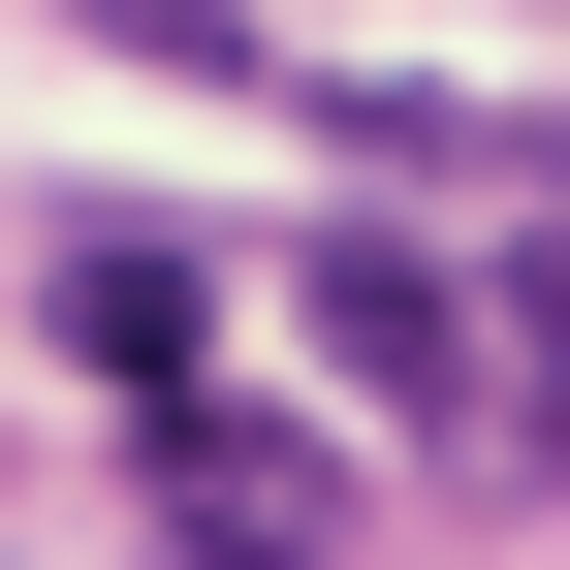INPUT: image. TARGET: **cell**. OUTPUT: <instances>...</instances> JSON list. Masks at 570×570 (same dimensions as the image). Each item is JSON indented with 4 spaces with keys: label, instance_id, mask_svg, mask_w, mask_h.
I'll return each instance as SVG.
<instances>
[{
    "label": "cell",
    "instance_id": "cell-4",
    "mask_svg": "<svg viewBox=\"0 0 570 570\" xmlns=\"http://www.w3.org/2000/svg\"><path fill=\"white\" fill-rule=\"evenodd\" d=\"M508 190H539V254H570V127H508Z\"/></svg>",
    "mask_w": 570,
    "mask_h": 570
},
{
    "label": "cell",
    "instance_id": "cell-1",
    "mask_svg": "<svg viewBox=\"0 0 570 570\" xmlns=\"http://www.w3.org/2000/svg\"><path fill=\"white\" fill-rule=\"evenodd\" d=\"M32 317H63V381H127V412L223 381V254H190V223H63V254H32Z\"/></svg>",
    "mask_w": 570,
    "mask_h": 570
},
{
    "label": "cell",
    "instance_id": "cell-2",
    "mask_svg": "<svg viewBox=\"0 0 570 570\" xmlns=\"http://www.w3.org/2000/svg\"><path fill=\"white\" fill-rule=\"evenodd\" d=\"M317 348L381 412H475V317H444V254H317Z\"/></svg>",
    "mask_w": 570,
    "mask_h": 570
},
{
    "label": "cell",
    "instance_id": "cell-3",
    "mask_svg": "<svg viewBox=\"0 0 570 570\" xmlns=\"http://www.w3.org/2000/svg\"><path fill=\"white\" fill-rule=\"evenodd\" d=\"M96 32H127V63H285L254 0H96Z\"/></svg>",
    "mask_w": 570,
    "mask_h": 570
}]
</instances>
